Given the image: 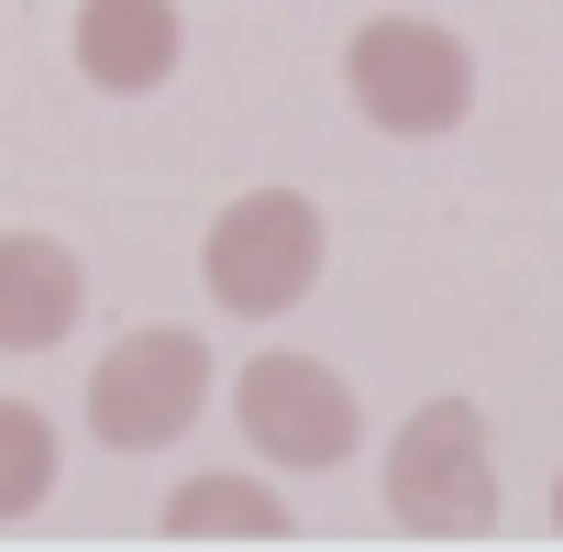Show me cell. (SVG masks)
<instances>
[{
	"label": "cell",
	"mask_w": 563,
	"mask_h": 552,
	"mask_svg": "<svg viewBox=\"0 0 563 552\" xmlns=\"http://www.w3.org/2000/svg\"><path fill=\"white\" fill-rule=\"evenodd\" d=\"M387 519L420 541H486L497 530V442L464 398H431L387 442Z\"/></svg>",
	"instance_id": "obj_1"
},
{
	"label": "cell",
	"mask_w": 563,
	"mask_h": 552,
	"mask_svg": "<svg viewBox=\"0 0 563 552\" xmlns=\"http://www.w3.org/2000/svg\"><path fill=\"white\" fill-rule=\"evenodd\" d=\"M343 89H354V111L376 133H453L464 100H475V56L431 12H376L343 45Z\"/></svg>",
	"instance_id": "obj_2"
},
{
	"label": "cell",
	"mask_w": 563,
	"mask_h": 552,
	"mask_svg": "<svg viewBox=\"0 0 563 552\" xmlns=\"http://www.w3.org/2000/svg\"><path fill=\"white\" fill-rule=\"evenodd\" d=\"M199 276H210V299L243 310V321L299 310L310 276H321V210H310L299 188H243V199L199 232Z\"/></svg>",
	"instance_id": "obj_3"
},
{
	"label": "cell",
	"mask_w": 563,
	"mask_h": 552,
	"mask_svg": "<svg viewBox=\"0 0 563 552\" xmlns=\"http://www.w3.org/2000/svg\"><path fill=\"white\" fill-rule=\"evenodd\" d=\"M199 409H210V343L199 332H166V321L122 332L100 354V376H89V431L111 453H166Z\"/></svg>",
	"instance_id": "obj_4"
},
{
	"label": "cell",
	"mask_w": 563,
	"mask_h": 552,
	"mask_svg": "<svg viewBox=\"0 0 563 552\" xmlns=\"http://www.w3.org/2000/svg\"><path fill=\"white\" fill-rule=\"evenodd\" d=\"M232 409H243V442H254L265 464H288V475L343 464L354 431H365L354 387H343L321 354H254V365L232 376Z\"/></svg>",
	"instance_id": "obj_5"
},
{
	"label": "cell",
	"mask_w": 563,
	"mask_h": 552,
	"mask_svg": "<svg viewBox=\"0 0 563 552\" xmlns=\"http://www.w3.org/2000/svg\"><path fill=\"white\" fill-rule=\"evenodd\" d=\"M89 310V265L56 232H0V354H45Z\"/></svg>",
	"instance_id": "obj_6"
},
{
	"label": "cell",
	"mask_w": 563,
	"mask_h": 552,
	"mask_svg": "<svg viewBox=\"0 0 563 552\" xmlns=\"http://www.w3.org/2000/svg\"><path fill=\"white\" fill-rule=\"evenodd\" d=\"M78 78L144 100L177 78V0H78Z\"/></svg>",
	"instance_id": "obj_7"
},
{
	"label": "cell",
	"mask_w": 563,
	"mask_h": 552,
	"mask_svg": "<svg viewBox=\"0 0 563 552\" xmlns=\"http://www.w3.org/2000/svg\"><path fill=\"white\" fill-rule=\"evenodd\" d=\"M166 541H288V497H265L254 475H188L166 497Z\"/></svg>",
	"instance_id": "obj_8"
},
{
	"label": "cell",
	"mask_w": 563,
	"mask_h": 552,
	"mask_svg": "<svg viewBox=\"0 0 563 552\" xmlns=\"http://www.w3.org/2000/svg\"><path fill=\"white\" fill-rule=\"evenodd\" d=\"M45 497H56V431L23 398H0V519H34Z\"/></svg>",
	"instance_id": "obj_9"
},
{
	"label": "cell",
	"mask_w": 563,
	"mask_h": 552,
	"mask_svg": "<svg viewBox=\"0 0 563 552\" xmlns=\"http://www.w3.org/2000/svg\"><path fill=\"white\" fill-rule=\"evenodd\" d=\"M552 519H563V475H552Z\"/></svg>",
	"instance_id": "obj_10"
}]
</instances>
